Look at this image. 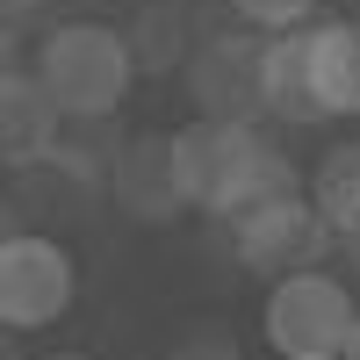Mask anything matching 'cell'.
I'll use <instances>...</instances> for the list:
<instances>
[{
  "mask_svg": "<svg viewBox=\"0 0 360 360\" xmlns=\"http://www.w3.org/2000/svg\"><path fill=\"white\" fill-rule=\"evenodd\" d=\"M173 166H180L188 209H209L217 224L259 195L295 188V166L259 130V115H195L188 130H173Z\"/></svg>",
  "mask_w": 360,
  "mask_h": 360,
  "instance_id": "1",
  "label": "cell"
},
{
  "mask_svg": "<svg viewBox=\"0 0 360 360\" xmlns=\"http://www.w3.org/2000/svg\"><path fill=\"white\" fill-rule=\"evenodd\" d=\"M266 115L274 123H339L360 115V22H295L266 37Z\"/></svg>",
  "mask_w": 360,
  "mask_h": 360,
  "instance_id": "2",
  "label": "cell"
},
{
  "mask_svg": "<svg viewBox=\"0 0 360 360\" xmlns=\"http://www.w3.org/2000/svg\"><path fill=\"white\" fill-rule=\"evenodd\" d=\"M29 72L44 79L65 123H108L137 86V51H130V29L115 22H58L37 44Z\"/></svg>",
  "mask_w": 360,
  "mask_h": 360,
  "instance_id": "3",
  "label": "cell"
},
{
  "mask_svg": "<svg viewBox=\"0 0 360 360\" xmlns=\"http://www.w3.org/2000/svg\"><path fill=\"white\" fill-rule=\"evenodd\" d=\"M353 288L332 281L324 266H295V274H274L266 288V346L274 353H295V360H346V339H353Z\"/></svg>",
  "mask_w": 360,
  "mask_h": 360,
  "instance_id": "4",
  "label": "cell"
},
{
  "mask_svg": "<svg viewBox=\"0 0 360 360\" xmlns=\"http://www.w3.org/2000/svg\"><path fill=\"white\" fill-rule=\"evenodd\" d=\"M79 303V259L44 231H15L0 245V324L8 332H51Z\"/></svg>",
  "mask_w": 360,
  "mask_h": 360,
  "instance_id": "5",
  "label": "cell"
},
{
  "mask_svg": "<svg viewBox=\"0 0 360 360\" xmlns=\"http://www.w3.org/2000/svg\"><path fill=\"white\" fill-rule=\"evenodd\" d=\"M224 231H231V245H238V259H245L252 274H295V266H317L324 245H332V231H324L317 202L295 195V188L231 209Z\"/></svg>",
  "mask_w": 360,
  "mask_h": 360,
  "instance_id": "6",
  "label": "cell"
},
{
  "mask_svg": "<svg viewBox=\"0 0 360 360\" xmlns=\"http://www.w3.org/2000/svg\"><path fill=\"white\" fill-rule=\"evenodd\" d=\"M188 94L202 115H266V37H209L188 51Z\"/></svg>",
  "mask_w": 360,
  "mask_h": 360,
  "instance_id": "7",
  "label": "cell"
},
{
  "mask_svg": "<svg viewBox=\"0 0 360 360\" xmlns=\"http://www.w3.org/2000/svg\"><path fill=\"white\" fill-rule=\"evenodd\" d=\"M108 195L123 202L130 224H166L188 209V195H180V166H173V137H130L123 152L108 159Z\"/></svg>",
  "mask_w": 360,
  "mask_h": 360,
  "instance_id": "8",
  "label": "cell"
},
{
  "mask_svg": "<svg viewBox=\"0 0 360 360\" xmlns=\"http://www.w3.org/2000/svg\"><path fill=\"white\" fill-rule=\"evenodd\" d=\"M58 137H65V115H58V101L44 94L37 72H8L0 79V166L8 173H29V166H51Z\"/></svg>",
  "mask_w": 360,
  "mask_h": 360,
  "instance_id": "9",
  "label": "cell"
},
{
  "mask_svg": "<svg viewBox=\"0 0 360 360\" xmlns=\"http://www.w3.org/2000/svg\"><path fill=\"white\" fill-rule=\"evenodd\" d=\"M310 202L332 238L360 245V144H332V152L317 159V180H310Z\"/></svg>",
  "mask_w": 360,
  "mask_h": 360,
  "instance_id": "10",
  "label": "cell"
},
{
  "mask_svg": "<svg viewBox=\"0 0 360 360\" xmlns=\"http://www.w3.org/2000/svg\"><path fill=\"white\" fill-rule=\"evenodd\" d=\"M188 44V8H152L137 29H130V51H137V65H180V51Z\"/></svg>",
  "mask_w": 360,
  "mask_h": 360,
  "instance_id": "11",
  "label": "cell"
},
{
  "mask_svg": "<svg viewBox=\"0 0 360 360\" xmlns=\"http://www.w3.org/2000/svg\"><path fill=\"white\" fill-rule=\"evenodd\" d=\"M224 8L245 29H259V37H281V29H295V22L317 15V0H224Z\"/></svg>",
  "mask_w": 360,
  "mask_h": 360,
  "instance_id": "12",
  "label": "cell"
},
{
  "mask_svg": "<svg viewBox=\"0 0 360 360\" xmlns=\"http://www.w3.org/2000/svg\"><path fill=\"white\" fill-rule=\"evenodd\" d=\"M166 360H245V346H238V332H224V324H195V332H180L166 346Z\"/></svg>",
  "mask_w": 360,
  "mask_h": 360,
  "instance_id": "13",
  "label": "cell"
},
{
  "mask_svg": "<svg viewBox=\"0 0 360 360\" xmlns=\"http://www.w3.org/2000/svg\"><path fill=\"white\" fill-rule=\"evenodd\" d=\"M15 231H22V209H15L8 195H0V245H8V238H15Z\"/></svg>",
  "mask_w": 360,
  "mask_h": 360,
  "instance_id": "14",
  "label": "cell"
},
{
  "mask_svg": "<svg viewBox=\"0 0 360 360\" xmlns=\"http://www.w3.org/2000/svg\"><path fill=\"white\" fill-rule=\"evenodd\" d=\"M8 72H15V37L0 29V79H8Z\"/></svg>",
  "mask_w": 360,
  "mask_h": 360,
  "instance_id": "15",
  "label": "cell"
},
{
  "mask_svg": "<svg viewBox=\"0 0 360 360\" xmlns=\"http://www.w3.org/2000/svg\"><path fill=\"white\" fill-rule=\"evenodd\" d=\"M346 360H360V317H353V339H346Z\"/></svg>",
  "mask_w": 360,
  "mask_h": 360,
  "instance_id": "16",
  "label": "cell"
},
{
  "mask_svg": "<svg viewBox=\"0 0 360 360\" xmlns=\"http://www.w3.org/2000/svg\"><path fill=\"white\" fill-rule=\"evenodd\" d=\"M0 8H51V0H0Z\"/></svg>",
  "mask_w": 360,
  "mask_h": 360,
  "instance_id": "17",
  "label": "cell"
},
{
  "mask_svg": "<svg viewBox=\"0 0 360 360\" xmlns=\"http://www.w3.org/2000/svg\"><path fill=\"white\" fill-rule=\"evenodd\" d=\"M44 360H94V353H44Z\"/></svg>",
  "mask_w": 360,
  "mask_h": 360,
  "instance_id": "18",
  "label": "cell"
},
{
  "mask_svg": "<svg viewBox=\"0 0 360 360\" xmlns=\"http://www.w3.org/2000/svg\"><path fill=\"white\" fill-rule=\"evenodd\" d=\"M0 360H8V324H0Z\"/></svg>",
  "mask_w": 360,
  "mask_h": 360,
  "instance_id": "19",
  "label": "cell"
},
{
  "mask_svg": "<svg viewBox=\"0 0 360 360\" xmlns=\"http://www.w3.org/2000/svg\"><path fill=\"white\" fill-rule=\"evenodd\" d=\"M281 360H295V353H281Z\"/></svg>",
  "mask_w": 360,
  "mask_h": 360,
  "instance_id": "20",
  "label": "cell"
}]
</instances>
